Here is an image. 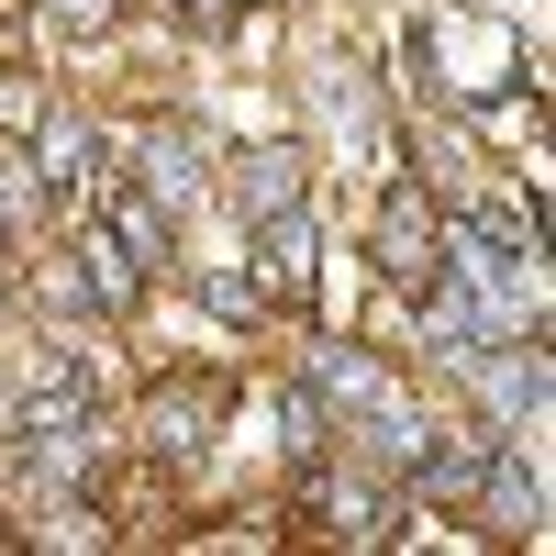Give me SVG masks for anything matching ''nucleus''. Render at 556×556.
<instances>
[{
	"mask_svg": "<svg viewBox=\"0 0 556 556\" xmlns=\"http://www.w3.org/2000/svg\"><path fill=\"white\" fill-rule=\"evenodd\" d=\"M367 256H379V278H434V201H424V178H390Z\"/></svg>",
	"mask_w": 556,
	"mask_h": 556,
	"instance_id": "f257e3e1",
	"label": "nucleus"
},
{
	"mask_svg": "<svg viewBox=\"0 0 556 556\" xmlns=\"http://www.w3.org/2000/svg\"><path fill=\"white\" fill-rule=\"evenodd\" d=\"M223 424V379H167L146 401V456H201Z\"/></svg>",
	"mask_w": 556,
	"mask_h": 556,
	"instance_id": "f03ea898",
	"label": "nucleus"
},
{
	"mask_svg": "<svg viewBox=\"0 0 556 556\" xmlns=\"http://www.w3.org/2000/svg\"><path fill=\"white\" fill-rule=\"evenodd\" d=\"M490 323H501V312H490V301H479V290H468V278H456V267H445L434 290H424V345H434L445 367L468 356V345H490Z\"/></svg>",
	"mask_w": 556,
	"mask_h": 556,
	"instance_id": "7ed1b4c3",
	"label": "nucleus"
},
{
	"mask_svg": "<svg viewBox=\"0 0 556 556\" xmlns=\"http://www.w3.org/2000/svg\"><path fill=\"white\" fill-rule=\"evenodd\" d=\"M490 434H456V445H434L424 434V456H412V501H479V479H490Z\"/></svg>",
	"mask_w": 556,
	"mask_h": 556,
	"instance_id": "20e7f679",
	"label": "nucleus"
},
{
	"mask_svg": "<svg viewBox=\"0 0 556 556\" xmlns=\"http://www.w3.org/2000/svg\"><path fill=\"white\" fill-rule=\"evenodd\" d=\"M301 201V146H245L235 156V212L267 223V212H290Z\"/></svg>",
	"mask_w": 556,
	"mask_h": 556,
	"instance_id": "39448f33",
	"label": "nucleus"
},
{
	"mask_svg": "<svg viewBox=\"0 0 556 556\" xmlns=\"http://www.w3.org/2000/svg\"><path fill=\"white\" fill-rule=\"evenodd\" d=\"M256 245H267V301H312V223H301V201L267 212Z\"/></svg>",
	"mask_w": 556,
	"mask_h": 556,
	"instance_id": "423d86ee",
	"label": "nucleus"
},
{
	"mask_svg": "<svg viewBox=\"0 0 556 556\" xmlns=\"http://www.w3.org/2000/svg\"><path fill=\"white\" fill-rule=\"evenodd\" d=\"M78 267H89V301H101V312H134V301H146V256H134L112 223L78 245Z\"/></svg>",
	"mask_w": 556,
	"mask_h": 556,
	"instance_id": "0eeeda50",
	"label": "nucleus"
},
{
	"mask_svg": "<svg viewBox=\"0 0 556 556\" xmlns=\"http://www.w3.org/2000/svg\"><path fill=\"white\" fill-rule=\"evenodd\" d=\"M456 367H479V390H490V412H534L545 401V345H523V356H456Z\"/></svg>",
	"mask_w": 556,
	"mask_h": 556,
	"instance_id": "6e6552de",
	"label": "nucleus"
},
{
	"mask_svg": "<svg viewBox=\"0 0 556 556\" xmlns=\"http://www.w3.org/2000/svg\"><path fill=\"white\" fill-rule=\"evenodd\" d=\"M312 390H323V401H345V412H390V379H379L356 345H323V356H312Z\"/></svg>",
	"mask_w": 556,
	"mask_h": 556,
	"instance_id": "1a4fd4ad",
	"label": "nucleus"
},
{
	"mask_svg": "<svg viewBox=\"0 0 556 556\" xmlns=\"http://www.w3.org/2000/svg\"><path fill=\"white\" fill-rule=\"evenodd\" d=\"M190 156H201L190 134H178V123H156V134H146V201H167V212L190 201V190H201V167H190Z\"/></svg>",
	"mask_w": 556,
	"mask_h": 556,
	"instance_id": "9d476101",
	"label": "nucleus"
},
{
	"mask_svg": "<svg viewBox=\"0 0 556 556\" xmlns=\"http://www.w3.org/2000/svg\"><path fill=\"white\" fill-rule=\"evenodd\" d=\"M34 178H45V190H89V178H101V134H89V123H56V134H45V156H34Z\"/></svg>",
	"mask_w": 556,
	"mask_h": 556,
	"instance_id": "9b49d317",
	"label": "nucleus"
},
{
	"mask_svg": "<svg viewBox=\"0 0 556 556\" xmlns=\"http://www.w3.org/2000/svg\"><path fill=\"white\" fill-rule=\"evenodd\" d=\"M479 490H490V513H501V523H534V501H545L534 468H513V456H490V479H479Z\"/></svg>",
	"mask_w": 556,
	"mask_h": 556,
	"instance_id": "f8f14e48",
	"label": "nucleus"
},
{
	"mask_svg": "<svg viewBox=\"0 0 556 556\" xmlns=\"http://www.w3.org/2000/svg\"><path fill=\"white\" fill-rule=\"evenodd\" d=\"M278 424H290L278 445H290L301 468H323V390H290V401H278Z\"/></svg>",
	"mask_w": 556,
	"mask_h": 556,
	"instance_id": "ddd939ff",
	"label": "nucleus"
},
{
	"mask_svg": "<svg viewBox=\"0 0 556 556\" xmlns=\"http://www.w3.org/2000/svg\"><path fill=\"white\" fill-rule=\"evenodd\" d=\"M112 235L146 256V267H167V223H156V201H112Z\"/></svg>",
	"mask_w": 556,
	"mask_h": 556,
	"instance_id": "4468645a",
	"label": "nucleus"
},
{
	"mask_svg": "<svg viewBox=\"0 0 556 556\" xmlns=\"http://www.w3.org/2000/svg\"><path fill=\"white\" fill-rule=\"evenodd\" d=\"M201 301H212V312H235V323H256V312H267V278H245V267H212V278H201Z\"/></svg>",
	"mask_w": 556,
	"mask_h": 556,
	"instance_id": "2eb2a0df",
	"label": "nucleus"
},
{
	"mask_svg": "<svg viewBox=\"0 0 556 556\" xmlns=\"http://www.w3.org/2000/svg\"><path fill=\"white\" fill-rule=\"evenodd\" d=\"M479 123H490V134H534L545 101H534V89H523V101H479Z\"/></svg>",
	"mask_w": 556,
	"mask_h": 556,
	"instance_id": "dca6fc26",
	"label": "nucleus"
},
{
	"mask_svg": "<svg viewBox=\"0 0 556 556\" xmlns=\"http://www.w3.org/2000/svg\"><path fill=\"white\" fill-rule=\"evenodd\" d=\"M45 12H56V34H101V23H112V0H45Z\"/></svg>",
	"mask_w": 556,
	"mask_h": 556,
	"instance_id": "f3484780",
	"label": "nucleus"
}]
</instances>
